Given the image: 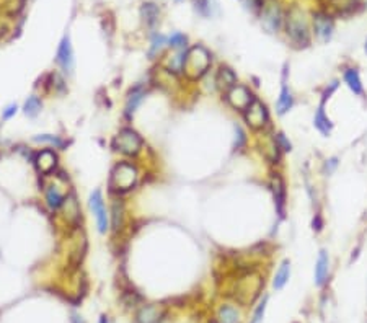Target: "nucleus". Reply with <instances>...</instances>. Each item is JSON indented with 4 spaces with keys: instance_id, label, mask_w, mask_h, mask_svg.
<instances>
[{
    "instance_id": "40",
    "label": "nucleus",
    "mask_w": 367,
    "mask_h": 323,
    "mask_svg": "<svg viewBox=\"0 0 367 323\" xmlns=\"http://www.w3.org/2000/svg\"><path fill=\"white\" fill-rule=\"evenodd\" d=\"M314 229L317 230V232H318V230H322V220H320L318 216H317V220L314 219Z\"/></svg>"
},
{
    "instance_id": "2",
    "label": "nucleus",
    "mask_w": 367,
    "mask_h": 323,
    "mask_svg": "<svg viewBox=\"0 0 367 323\" xmlns=\"http://www.w3.org/2000/svg\"><path fill=\"white\" fill-rule=\"evenodd\" d=\"M213 56L204 46L196 44L189 48L185 54V64H183V73L188 80H199L210 69Z\"/></svg>"
},
{
    "instance_id": "30",
    "label": "nucleus",
    "mask_w": 367,
    "mask_h": 323,
    "mask_svg": "<svg viewBox=\"0 0 367 323\" xmlns=\"http://www.w3.org/2000/svg\"><path fill=\"white\" fill-rule=\"evenodd\" d=\"M186 44H188V38L183 33H173L168 38V46H170V48H173V49L185 51Z\"/></svg>"
},
{
    "instance_id": "13",
    "label": "nucleus",
    "mask_w": 367,
    "mask_h": 323,
    "mask_svg": "<svg viewBox=\"0 0 367 323\" xmlns=\"http://www.w3.org/2000/svg\"><path fill=\"white\" fill-rule=\"evenodd\" d=\"M56 62L59 64L64 72L69 73V75L73 72V64H75V61H73V51H72V44H70L69 36H66L59 44Z\"/></svg>"
},
{
    "instance_id": "25",
    "label": "nucleus",
    "mask_w": 367,
    "mask_h": 323,
    "mask_svg": "<svg viewBox=\"0 0 367 323\" xmlns=\"http://www.w3.org/2000/svg\"><path fill=\"white\" fill-rule=\"evenodd\" d=\"M292 105H294V98H292L291 90L287 88L286 84H282L281 95H279V100H278V113L279 115H286L289 109L292 108Z\"/></svg>"
},
{
    "instance_id": "21",
    "label": "nucleus",
    "mask_w": 367,
    "mask_h": 323,
    "mask_svg": "<svg viewBox=\"0 0 367 323\" xmlns=\"http://www.w3.org/2000/svg\"><path fill=\"white\" fill-rule=\"evenodd\" d=\"M314 126H315L323 136H330V132H332L333 124H332V121H330V118L325 115L323 105L317 109V113H315V116H314Z\"/></svg>"
},
{
    "instance_id": "10",
    "label": "nucleus",
    "mask_w": 367,
    "mask_h": 323,
    "mask_svg": "<svg viewBox=\"0 0 367 323\" xmlns=\"http://www.w3.org/2000/svg\"><path fill=\"white\" fill-rule=\"evenodd\" d=\"M88 204H90L91 212L95 214L100 234H106L108 229H109V220H108V212H106V207H105V201H103L102 191L96 189V191L91 193L90 199H88Z\"/></svg>"
},
{
    "instance_id": "12",
    "label": "nucleus",
    "mask_w": 367,
    "mask_h": 323,
    "mask_svg": "<svg viewBox=\"0 0 367 323\" xmlns=\"http://www.w3.org/2000/svg\"><path fill=\"white\" fill-rule=\"evenodd\" d=\"M33 163L43 177H48V175H52V172L57 167V154L51 149H43L36 152Z\"/></svg>"
},
{
    "instance_id": "37",
    "label": "nucleus",
    "mask_w": 367,
    "mask_h": 323,
    "mask_svg": "<svg viewBox=\"0 0 367 323\" xmlns=\"http://www.w3.org/2000/svg\"><path fill=\"white\" fill-rule=\"evenodd\" d=\"M141 300V297L136 292H126L124 294V302L127 307H136V303Z\"/></svg>"
},
{
    "instance_id": "26",
    "label": "nucleus",
    "mask_w": 367,
    "mask_h": 323,
    "mask_svg": "<svg viewBox=\"0 0 367 323\" xmlns=\"http://www.w3.org/2000/svg\"><path fill=\"white\" fill-rule=\"evenodd\" d=\"M111 227L114 232L121 230L123 227V220H124V206L121 201H114L113 202V209H111Z\"/></svg>"
},
{
    "instance_id": "7",
    "label": "nucleus",
    "mask_w": 367,
    "mask_h": 323,
    "mask_svg": "<svg viewBox=\"0 0 367 323\" xmlns=\"http://www.w3.org/2000/svg\"><path fill=\"white\" fill-rule=\"evenodd\" d=\"M243 118H245L246 126L250 129H253V131H261L269 121V113L263 101L255 98L253 103L243 111Z\"/></svg>"
},
{
    "instance_id": "38",
    "label": "nucleus",
    "mask_w": 367,
    "mask_h": 323,
    "mask_svg": "<svg viewBox=\"0 0 367 323\" xmlns=\"http://www.w3.org/2000/svg\"><path fill=\"white\" fill-rule=\"evenodd\" d=\"M16 105H12V106H8L5 111H4V119H10L15 113H16Z\"/></svg>"
},
{
    "instance_id": "17",
    "label": "nucleus",
    "mask_w": 367,
    "mask_h": 323,
    "mask_svg": "<svg viewBox=\"0 0 367 323\" xmlns=\"http://www.w3.org/2000/svg\"><path fill=\"white\" fill-rule=\"evenodd\" d=\"M216 85L220 91H228L234 85H237V75L235 72L230 67H225L222 66L217 70V75H216Z\"/></svg>"
},
{
    "instance_id": "18",
    "label": "nucleus",
    "mask_w": 367,
    "mask_h": 323,
    "mask_svg": "<svg viewBox=\"0 0 367 323\" xmlns=\"http://www.w3.org/2000/svg\"><path fill=\"white\" fill-rule=\"evenodd\" d=\"M328 273H330V260H328V255L325 250H322L318 253V260L315 264V284L318 288L326 282L328 279Z\"/></svg>"
},
{
    "instance_id": "19",
    "label": "nucleus",
    "mask_w": 367,
    "mask_h": 323,
    "mask_svg": "<svg viewBox=\"0 0 367 323\" xmlns=\"http://www.w3.org/2000/svg\"><path fill=\"white\" fill-rule=\"evenodd\" d=\"M145 88L141 87V85H137L134 87L131 91H129V95H127V100H126V109H124V113L127 118H131L134 115V111L137 109V106H139L142 103V100L145 98Z\"/></svg>"
},
{
    "instance_id": "22",
    "label": "nucleus",
    "mask_w": 367,
    "mask_h": 323,
    "mask_svg": "<svg viewBox=\"0 0 367 323\" xmlns=\"http://www.w3.org/2000/svg\"><path fill=\"white\" fill-rule=\"evenodd\" d=\"M289 276H291V261L289 260H284L279 266V270L276 273V276H274V281H273V286H274V289H278L281 291L284 286H286V282L289 281Z\"/></svg>"
},
{
    "instance_id": "9",
    "label": "nucleus",
    "mask_w": 367,
    "mask_h": 323,
    "mask_svg": "<svg viewBox=\"0 0 367 323\" xmlns=\"http://www.w3.org/2000/svg\"><path fill=\"white\" fill-rule=\"evenodd\" d=\"M225 100L234 109H237V111H245V109L255 101V97L245 85L237 84L228 91H225Z\"/></svg>"
},
{
    "instance_id": "31",
    "label": "nucleus",
    "mask_w": 367,
    "mask_h": 323,
    "mask_svg": "<svg viewBox=\"0 0 367 323\" xmlns=\"http://www.w3.org/2000/svg\"><path fill=\"white\" fill-rule=\"evenodd\" d=\"M34 141H36V142H48V144H51V145H54V147H57V149H64V147H66V142H64L62 139H59L57 136H51V134L36 136Z\"/></svg>"
},
{
    "instance_id": "27",
    "label": "nucleus",
    "mask_w": 367,
    "mask_h": 323,
    "mask_svg": "<svg viewBox=\"0 0 367 323\" xmlns=\"http://www.w3.org/2000/svg\"><path fill=\"white\" fill-rule=\"evenodd\" d=\"M217 323H238V312L232 306H222L217 312Z\"/></svg>"
},
{
    "instance_id": "32",
    "label": "nucleus",
    "mask_w": 367,
    "mask_h": 323,
    "mask_svg": "<svg viewBox=\"0 0 367 323\" xmlns=\"http://www.w3.org/2000/svg\"><path fill=\"white\" fill-rule=\"evenodd\" d=\"M167 44V38H165L163 34H153L152 36V46H150V58H153L155 54H159L162 49H163V46Z\"/></svg>"
},
{
    "instance_id": "4",
    "label": "nucleus",
    "mask_w": 367,
    "mask_h": 323,
    "mask_svg": "<svg viewBox=\"0 0 367 323\" xmlns=\"http://www.w3.org/2000/svg\"><path fill=\"white\" fill-rule=\"evenodd\" d=\"M139 181V170L129 162H119L111 170L109 177V189L114 193H127L136 188Z\"/></svg>"
},
{
    "instance_id": "28",
    "label": "nucleus",
    "mask_w": 367,
    "mask_h": 323,
    "mask_svg": "<svg viewBox=\"0 0 367 323\" xmlns=\"http://www.w3.org/2000/svg\"><path fill=\"white\" fill-rule=\"evenodd\" d=\"M41 108H43V103H41V100L36 97V95H31L28 100L25 101V106H23V111L26 116H30V118H34V116H38V113L41 111Z\"/></svg>"
},
{
    "instance_id": "36",
    "label": "nucleus",
    "mask_w": 367,
    "mask_h": 323,
    "mask_svg": "<svg viewBox=\"0 0 367 323\" xmlns=\"http://www.w3.org/2000/svg\"><path fill=\"white\" fill-rule=\"evenodd\" d=\"M51 79H52V87L56 88V90H59V91H66V82H64V79L59 75V73H52L51 75Z\"/></svg>"
},
{
    "instance_id": "39",
    "label": "nucleus",
    "mask_w": 367,
    "mask_h": 323,
    "mask_svg": "<svg viewBox=\"0 0 367 323\" xmlns=\"http://www.w3.org/2000/svg\"><path fill=\"white\" fill-rule=\"evenodd\" d=\"M328 162H330V163H326V167H325V168H326L328 173H332V172L335 170V167L338 165V160H336V159H332V160H328Z\"/></svg>"
},
{
    "instance_id": "42",
    "label": "nucleus",
    "mask_w": 367,
    "mask_h": 323,
    "mask_svg": "<svg viewBox=\"0 0 367 323\" xmlns=\"http://www.w3.org/2000/svg\"><path fill=\"white\" fill-rule=\"evenodd\" d=\"M100 323H108V317H102V318H100Z\"/></svg>"
},
{
    "instance_id": "44",
    "label": "nucleus",
    "mask_w": 367,
    "mask_h": 323,
    "mask_svg": "<svg viewBox=\"0 0 367 323\" xmlns=\"http://www.w3.org/2000/svg\"><path fill=\"white\" fill-rule=\"evenodd\" d=\"M207 323H217V321H207Z\"/></svg>"
},
{
    "instance_id": "1",
    "label": "nucleus",
    "mask_w": 367,
    "mask_h": 323,
    "mask_svg": "<svg viewBox=\"0 0 367 323\" xmlns=\"http://www.w3.org/2000/svg\"><path fill=\"white\" fill-rule=\"evenodd\" d=\"M264 286V279L260 273L246 271L235 281L234 286V299L242 306H250L260 295Z\"/></svg>"
},
{
    "instance_id": "45",
    "label": "nucleus",
    "mask_w": 367,
    "mask_h": 323,
    "mask_svg": "<svg viewBox=\"0 0 367 323\" xmlns=\"http://www.w3.org/2000/svg\"><path fill=\"white\" fill-rule=\"evenodd\" d=\"M177 2H180V0H177Z\"/></svg>"
},
{
    "instance_id": "43",
    "label": "nucleus",
    "mask_w": 367,
    "mask_h": 323,
    "mask_svg": "<svg viewBox=\"0 0 367 323\" xmlns=\"http://www.w3.org/2000/svg\"><path fill=\"white\" fill-rule=\"evenodd\" d=\"M365 52H367V41H365Z\"/></svg>"
},
{
    "instance_id": "41",
    "label": "nucleus",
    "mask_w": 367,
    "mask_h": 323,
    "mask_svg": "<svg viewBox=\"0 0 367 323\" xmlns=\"http://www.w3.org/2000/svg\"><path fill=\"white\" fill-rule=\"evenodd\" d=\"M72 323H85L84 321V318H82L80 315H77V313H73V315H72V320H70Z\"/></svg>"
},
{
    "instance_id": "29",
    "label": "nucleus",
    "mask_w": 367,
    "mask_h": 323,
    "mask_svg": "<svg viewBox=\"0 0 367 323\" xmlns=\"http://www.w3.org/2000/svg\"><path fill=\"white\" fill-rule=\"evenodd\" d=\"M185 54L186 51H180L178 54H175L173 58L168 59V72L170 73H183V64H185Z\"/></svg>"
},
{
    "instance_id": "3",
    "label": "nucleus",
    "mask_w": 367,
    "mask_h": 323,
    "mask_svg": "<svg viewBox=\"0 0 367 323\" xmlns=\"http://www.w3.org/2000/svg\"><path fill=\"white\" fill-rule=\"evenodd\" d=\"M284 26L289 40L297 46V48H307L310 44V30L305 20L304 12L299 7H291L289 12L284 16Z\"/></svg>"
},
{
    "instance_id": "33",
    "label": "nucleus",
    "mask_w": 367,
    "mask_h": 323,
    "mask_svg": "<svg viewBox=\"0 0 367 323\" xmlns=\"http://www.w3.org/2000/svg\"><path fill=\"white\" fill-rule=\"evenodd\" d=\"M266 303H268V295H264L263 300L260 302V306L256 307L250 323H263V317H264V312H266Z\"/></svg>"
},
{
    "instance_id": "8",
    "label": "nucleus",
    "mask_w": 367,
    "mask_h": 323,
    "mask_svg": "<svg viewBox=\"0 0 367 323\" xmlns=\"http://www.w3.org/2000/svg\"><path fill=\"white\" fill-rule=\"evenodd\" d=\"M62 183H67V177H64V173L56 175L52 183H44L46 204H48V207L52 212L59 211V207L62 206V202L66 201L67 195H64V193L61 191V188H59V184H62Z\"/></svg>"
},
{
    "instance_id": "14",
    "label": "nucleus",
    "mask_w": 367,
    "mask_h": 323,
    "mask_svg": "<svg viewBox=\"0 0 367 323\" xmlns=\"http://www.w3.org/2000/svg\"><path fill=\"white\" fill-rule=\"evenodd\" d=\"M271 188L274 195V204L279 217H284V209H286V183H284L281 175H273L271 178Z\"/></svg>"
},
{
    "instance_id": "24",
    "label": "nucleus",
    "mask_w": 367,
    "mask_h": 323,
    "mask_svg": "<svg viewBox=\"0 0 367 323\" xmlns=\"http://www.w3.org/2000/svg\"><path fill=\"white\" fill-rule=\"evenodd\" d=\"M344 82L356 95H362V91H364L362 82H361V77H359V72H357L356 69H350V70L344 72Z\"/></svg>"
},
{
    "instance_id": "6",
    "label": "nucleus",
    "mask_w": 367,
    "mask_h": 323,
    "mask_svg": "<svg viewBox=\"0 0 367 323\" xmlns=\"http://www.w3.org/2000/svg\"><path fill=\"white\" fill-rule=\"evenodd\" d=\"M261 23L269 33H276L281 30L284 23V15L278 0H264L261 7Z\"/></svg>"
},
{
    "instance_id": "16",
    "label": "nucleus",
    "mask_w": 367,
    "mask_h": 323,
    "mask_svg": "<svg viewBox=\"0 0 367 323\" xmlns=\"http://www.w3.org/2000/svg\"><path fill=\"white\" fill-rule=\"evenodd\" d=\"M59 209L64 211V219H66L69 224L77 225V222L80 220V207H79L77 198L73 193H69L66 196V201L62 202V206Z\"/></svg>"
},
{
    "instance_id": "5",
    "label": "nucleus",
    "mask_w": 367,
    "mask_h": 323,
    "mask_svg": "<svg viewBox=\"0 0 367 323\" xmlns=\"http://www.w3.org/2000/svg\"><path fill=\"white\" fill-rule=\"evenodd\" d=\"M113 149L126 157H136L142 150V139L134 129L123 127L113 139Z\"/></svg>"
},
{
    "instance_id": "20",
    "label": "nucleus",
    "mask_w": 367,
    "mask_h": 323,
    "mask_svg": "<svg viewBox=\"0 0 367 323\" xmlns=\"http://www.w3.org/2000/svg\"><path fill=\"white\" fill-rule=\"evenodd\" d=\"M261 152L264 154L266 159L269 160V163H279L281 159V147L276 141V137H268L263 142V149Z\"/></svg>"
},
{
    "instance_id": "15",
    "label": "nucleus",
    "mask_w": 367,
    "mask_h": 323,
    "mask_svg": "<svg viewBox=\"0 0 367 323\" xmlns=\"http://www.w3.org/2000/svg\"><path fill=\"white\" fill-rule=\"evenodd\" d=\"M165 315V310L157 303H149L137 310L136 323H160Z\"/></svg>"
},
{
    "instance_id": "34",
    "label": "nucleus",
    "mask_w": 367,
    "mask_h": 323,
    "mask_svg": "<svg viewBox=\"0 0 367 323\" xmlns=\"http://www.w3.org/2000/svg\"><path fill=\"white\" fill-rule=\"evenodd\" d=\"M245 142H246V136L243 132V129L237 126L235 127V144H234V147L235 149H242V147L245 145Z\"/></svg>"
},
{
    "instance_id": "23",
    "label": "nucleus",
    "mask_w": 367,
    "mask_h": 323,
    "mask_svg": "<svg viewBox=\"0 0 367 323\" xmlns=\"http://www.w3.org/2000/svg\"><path fill=\"white\" fill-rule=\"evenodd\" d=\"M141 15H142V18H144L145 25L153 26L155 23L159 22L160 10H159V7L155 5V4L147 2V4H144V5L141 7Z\"/></svg>"
},
{
    "instance_id": "11",
    "label": "nucleus",
    "mask_w": 367,
    "mask_h": 323,
    "mask_svg": "<svg viewBox=\"0 0 367 323\" xmlns=\"http://www.w3.org/2000/svg\"><path fill=\"white\" fill-rule=\"evenodd\" d=\"M314 18V31L315 36L323 43H328L332 40L333 36V30H335V23H333V18L330 16L325 12H314L312 15Z\"/></svg>"
},
{
    "instance_id": "35",
    "label": "nucleus",
    "mask_w": 367,
    "mask_h": 323,
    "mask_svg": "<svg viewBox=\"0 0 367 323\" xmlns=\"http://www.w3.org/2000/svg\"><path fill=\"white\" fill-rule=\"evenodd\" d=\"M274 137H276V141H278V144L281 147V150H284V152H291L292 150V144L287 141V137L284 136V132H278Z\"/></svg>"
}]
</instances>
